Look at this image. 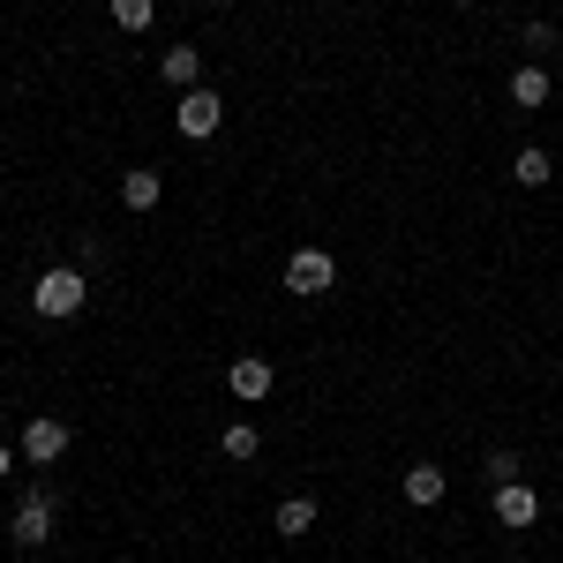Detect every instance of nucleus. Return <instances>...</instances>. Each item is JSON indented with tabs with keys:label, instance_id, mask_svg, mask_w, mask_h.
I'll list each match as a JSON object with an SVG mask.
<instances>
[{
	"label": "nucleus",
	"instance_id": "nucleus-19",
	"mask_svg": "<svg viewBox=\"0 0 563 563\" xmlns=\"http://www.w3.org/2000/svg\"><path fill=\"white\" fill-rule=\"evenodd\" d=\"M451 8H481V0H451Z\"/></svg>",
	"mask_w": 563,
	"mask_h": 563
},
{
	"label": "nucleus",
	"instance_id": "nucleus-7",
	"mask_svg": "<svg viewBox=\"0 0 563 563\" xmlns=\"http://www.w3.org/2000/svg\"><path fill=\"white\" fill-rule=\"evenodd\" d=\"M121 203H129L135 218H151L166 203V174H158V166H129V174H121Z\"/></svg>",
	"mask_w": 563,
	"mask_h": 563
},
{
	"label": "nucleus",
	"instance_id": "nucleus-21",
	"mask_svg": "<svg viewBox=\"0 0 563 563\" xmlns=\"http://www.w3.org/2000/svg\"><path fill=\"white\" fill-rule=\"evenodd\" d=\"M421 563H435V556H421Z\"/></svg>",
	"mask_w": 563,
	"mask_h": 563
},
{
	"label": "nucleus",
	"instance_id": "nucleus-1",
	"mask_svg": "<svg viewBox=\"0 0 563 563\" xmlns=\"http://www.w3.org/2000/svg\"><path fill=\"white\" fill-rule=\"evenodd\" d=\"M84 301H90L84 263H53L38 286H31V308H38L45 323H68V316H84Z\"/></svg>",
	"mask_w": 563,
	"mask_h": 563
},
{
	"label": "nucleus",
	"instance_id": "nucleus-13",
	"mask_svg": "<svg viewBox=\"0 0 563 563\" xmlns=\"http://www.w3.org/2000/svg\"><path fill=\"white\" fill-rule=\"evenodd\" d=\"M316 519H323V511H316V496H286V504H278V533H286V541H301V533H316Z\"/></svg>",
	"mask_w": 563,
	"mask_h": 563
},
{
	"label": "nucleus",
	"instance_id": "nucleus-2",
	"mask_svg": "<svg viewBox=\"0 0 563 563\" xmlns=\"http://www.w3.org/2000/svg\"><path fill=\"white\" fill-rule=\"evenodd\" d=\"M53 511H60V496L53 488H23V504H15V519H8V533H15V549H45L53 541Z\"/></svg>",
	"mask_w": 563,
	"mask_h": 563
},
{
	"label": "nucleus",
	"instance_id": "nucleus-15",
	"mask_svg": "<svg viewBox=\"0 0 563 563\" xmlns=\"http://www.w3.org/2000/svg\"><path fill=\"white\" fill-rule=\"evenodd\" d=\"M113 23H121V31H135V38H143V31H151V23H158V0H113Z\"/></svg>",
	"mask_w": 563,
	"mask_h": 563
},
{
	"label": "nucleus",
	"instance_id": "nucleus-22",
	"mask_svg": "<svg viewBox=\"0 0 563 563\" xmlns=\"http://www.w3.org/2000/svg\"><path fill=\"white\" fill-rule=\"evenodd\" d=\"M323 8H331V0H323Z\"/></svg>",
	"mask_w": 563,
	"mask_h": 563
},
{
	"label": "nucleus",
	"instance_id": "nucleus-12",
	"mask_svg": "<svg viewBox=\"0 0 563 563\" xmlns=\"http://www.w3.org/2000/svg\"><path fill=\"white\" fill-rule=\"evenodd\" d=\"M511 180H519V188H549V180H556V158H549L541 143H526L519 158H511Z\"/></svg>",
	"mask_w": 563,
	"mask_h": 563
},
{
	"label": "nucleus",
	"instance_id": "nucleus-17",
	"mask_svg": "<svg viewBox=\"0 0 563 563\" xmlns=\"http://www.w3.org/2000/svg\"><path fill=\"white\" fill-rule=\"evenodd\" d=\"M526 53H556V23H526Z\"/></svg>",
	"mask_w": 563,
	"mask_h": 563
},
{
	"label": "nucleus",
	"instance_id": "nucleus-16",
	"mask_svg": "<svg viewBox=\"0 0 563 563\" xmlns=\"http://www.w3.org/2000/svg\"><path fill=\"white\" fill-rule=\"evenodd\" d=\"M519 474H526L519 451H488V488H504V481H519Z\"/></svg>",
	"mask_w": 563,
	"mask_h": 563
},
{
	"label": "nucleus",
	"instance_id": "nucleus-9",
	"mask_svg": "<svg viewBox=\"0 0 563 563\" xmlns=\"http://www.w3.org/2000/svg\"><path fill=\"white\" fill-rule=\"evenodd\" d=\"M549 98H556V76H549V68H541V60H533V68H519V76H511V106H519V113H541V106H549Z\"/></svg>",
	"mask_w": 563,
	"mask_h": 563
},
{
	"label": "nucleus",
	"instance_id": "nucleus-3",
	"mask_svg": "<svg viewBox=\"0 0 563 563\" xmlns=\"http://www.w3.org/2000/svg\"><path fill=\"white\" fill-rule=\"evenodd\" d=\"M331 286H339V263H331V249H294V256H286V294L323 301Z\"/></svg>",
	"mask_w": 563,
	"mask_h": 563
},
{
	"label": "nucleus",
	"instance_id": "nucleus-6",
	"mask_svg": "<svg viewBox=\"0 0 563 563\" xmlns=\"http://www.w3.org/2000/svg\"><path fill=\"white\" fill-rule=\"evenodd\" d=\"M60 451H68V421H53V413L23 421V459H31V466H53Z\"/></svg>",
	"mask_w": 563,
	"mask_h": 563
},
{
	"label": "nucleus",
	"instance_id": "nucleus-10",
	"mask_svg": "<svg viewBox=\"0 0 563 563\" xmlns=\"http://www.w3.org/2000/svg\"><path fill=\"white\" fill-rule=\"evenodd\" d=\"M496 519L504 526H533L541 519V496H533L526 481H504V488H496Z\"/></svg>",
	"mask_w": 563,
	"mask_h": 563
},
{
	"label": "nucleus",
	"instance_id": "nucleus-20",
	"mask_svg": "<svg viewBox=\"0 0 563 563\" xmlns=\"http://www.w3.org/2000/svg\"><path fill=\"white\" fill-rule=\"evenodd\" d=\"M211 8H233V0H211Z\"/></svg>",
	"mask_w": 563,
	"mask_h": 563
},
{
	"label": "nucleus",
	"instance_id": "nucleus-8",
	"mask_svg": "<svg viewBox=\"0 0 563 563\" xmlns=\"http://www.w3.org/2000/svg\"><path fill=\"white\" fill-rule=\"evenodd\" d=\"M398 488H406V504H413V511H435V504L451 496V481H443V466H429V459H413Z\"/></svg>",
	"mask_w": 563,
	"mask_h": 563
},
{
	"label": "nucleus",
	"instance_id": "nucleus-11",
	"mask_svg": "<svg viewBox=\"0 0 563 563\" xmlns=\"http://www.w3.org/2000/svg\"><path fill=\"white\" fill-rule=\"evenodd\" d=\"M158 68H166V84H174V90H196V84H203V45H166Z\"/></svg>",
	"mask_w": 563,
	"mask_h": 563
},
{
	"label": "nucleus",
	"instance_id": "nucleus-14",
	"mask_svg": "<svg viewBox=\"0 0 563 563\" xmlns=\"http://www.w3.org/2000/svg\"><path fill=\"white\" fill-rule=\"evenodd\" d=\"M218 451H225L233 466H249V459H263V429H249V421H233V429L218 435Z\"/></svg>",
	"mask_w": 563,
	"mask_h": 563
},
{
	"label": "nucleus",
	"instance_id": "nucleus-18",
	"mask_svg": "<svg viewBox=\"0 0 563 563\" xmlns=\"http://www.w3.org/2000/svg\"><path fill=\"white\" fill-rule=\"evenodd\" d=\"M8 474H15V451H8V443H0V481H8Z\"/></svg>",
	"mask_w": 563,
	"mask_h": 563
},
{
	"label": "nucleus",
	"instance_id": "nucleus-5",
	"mask_svg": "<svg viewBox=\"0 0 563 563\" xmlns=\"http://www.w3.org/2000/svg\"><path fill=\"white\" fill-rule=\"evenodd\" d=\"M271 384H278V368H271L263 353H241V361L225 368V390H233L241 406H256V398H271Z\"/></svg>",
	"mask_w": 563,
	"mask_h": 563
},
{
	"label": "nucleus",
	"instance_id": "nucleus-4",
	"mask_svg": "<svg viewBox=\"0 0 563 563\" xmlns=\"http://www.w3.org/2000/svg\"><path fill=\"white\" fill-rule=\"evenodd\" d=\"M174 129L188 135V143H203V135H218V129H225V98H218L211 84L180 90V106H174Z\"/></svg>",
	"mask_w": 563,
	"mask_h": 563
}]
</instances>
